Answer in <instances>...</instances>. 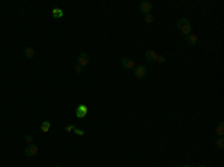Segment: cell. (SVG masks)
Wrapping results in <instances>:
<instances>
[{"instance_id":"cell-1","label":"cell","mask_w":224,"mask_h":167,"mask_svg":"<svg viewBox=\"0 0 224 167\" xmlns=\"http://www.w3.org/2000/svg\"><path fill=\"white\" fill-rule=\"evenodd\" d=\"M176 29H178L182 35H185V36L191 35V23H190L187 18H182V20H179L178 24H176Z\"/></svg>"},{"instance_id":"cell-2","label":"cell","mask_w":224,"mask_h":167,"mask_svg":"<svg viewBox=\"0 0 224 167\" xmlns=\"http://www.w3.org/2000/svg\"><path fill=\"white\" fill-rule=\"evenodd\" d=\"M133 75L137 78V79H143V78H146V75H148V69H146L145 66H142V64L134 66Z\"/></svg>"},{"instance_id":"cell-3","label":"cell","mask_w":224,"mask_h":167,"mask_svg":"<svg viewBox=\"0 0 224 167\" xmlns=\"http://www.w3.org/2000/svg\"><path fill=\"white\" fill-rule=\"evenodd\" d=\"M38 151H39V148H38L35 143H29V145L26 146V149H24V154H26L27 157H35V155L38 154Z\"/></svg>"},{"instance_id":"cell-4","label":"cell","mask_w":224,"mask_h":167,"mask_svg":"<svg viewBox=\"0 0 224 167\" xmlns=\"http://www.w3.org/2000/svg\"><path fill=\"white\" fill-rule=\"evenodd\" d=\"M78 63L76 64H79V66H82V67H85L87 64L90 63V55L87 52H79V55H78Z\"/></svg>"},{"instance_id":"cell-5","label":"cell","mask_w":224,"mask_h":167,"mask_svg":"<svg viewBox=\"0 0 224 167\" xmlns=\"http://www.w3.org/2000/svg\"><path fill=\"white\" fill-rule=\"evenodd\" d=\"M121 64H123V67L124 69H127V70H133L134 69V61L132 58H129V57H124V58H121Z\"/></svg>"},{"instance_id":"cell-6","label":"cell","mask_w":224,"mask_h":167,"mask_svg":"<svg viewBox=\"0 0 224 167\" xmlns=\"http://www.w3.org/2000/svg\"><path fill=\"white\" fill-rule=\"evenodd\" d=\"M139 9H140V12H143L145 15H146V14H151V11H152V3H151V2H142V3L139 5Z\"/></svg>"},{"instance_id":"cell-7","label":"cell","mask_w":224,"mask_h":167,"mask_svg":"<svg viewBox=\"0 0 224 167\" xmlns=\"http://www.w3.org/2000/svg\"><path fill=\"white\" fill-rule=\"evenodd\" d=\"M87 112H88V108L85 105H79L75 111V115H76V118H84L87 115Z\"/></svg>"},{"instance_id":"cell-8","label":"cell","mask_w":224,"mask_h":167,"mask_svg":"<svg viewBox=\"0 0 224 167\" xmlns=\"http://www.w3.org/2000/svg\"><path fill=\"white\" fill-rule=\"evenodd\" d=\"M157 52L155 51H146L145 52V60L146 61H157Z\"/></svg>"},{"instance_id":"cell-9","label":"cell","mask_w":224,"mask_h":167,"mask_svg":"<svg viewBox=\"0 0 224 167\" xmlns=\"http://www.w3.org/2000/svg\"><path fill=\"white\" fill-rule=\"evenodd\" d=\"M24 55H26L27 60H33V58H35V49H33L32 46L24 48Z\"/></svg>"},{"instance_id":"cell-10","label":"cell","mask_w":224,"mask_h":167,"mask_svg":"<svg viewBox=\"0 0 224 167\" xmlns=\"http://www.w3.org/2000/svg\"><path fill=\"white\" fill-rule=\"evenodd\" d=\"M49 128H51V123H48V121H44V123L41 124V131H42V133H48Z\"/></svg>"},{"instance_id":"cell-11","label":"cell","mask_w":224,"mask_h":167,"mask_svg":"<svg viewBox=\"0 0 224 167\" xmlns=\"http://www.w3.org/2000/svg\"><path fill=\"white\" fill-rule=\"evenodd\" d=\"M187 41H188V43H190L191 46H194V45H197V36L188 35V36H187Z\"/></svg>"},{"instance_id":"cell-12","label":"cell","mask_w":224,"mask_h":167,"mask_svg":"<svg viewBox=\"0 0 224 167\" xmlns=\"http://www.w3.org/2000/svg\"><path fill=\"white\" fill-rule=\"evenodd\" d=\"M52 17H54V18H61V17H63V11L58 9V8H54V9H52Z\"/></svg>"},{"instance_id":"cell-13","label":"cell","mask_w":224,"mask_h":167,"mask_svg":"<svg viewBox=\"0 0 224 167\" xmlns=\"http://www.w3.org/2000/svg\"><path fill=\"white\" fill-rule=\"evenodd\" d=\"M217 134L223 137V134H224V124H223V121H221V123H218V127H217Z\"/></svg>"},{"instance_id":"cell-14","label":"cell","mask_w":224,"mask_h":167,"mask_svg":"<svg viewBox=\"0 0 224 167\" xmlns=\"http://www.w3.org/2000/svg\"><path fill=\"white\" fill-rule=\"evenodd\" d=\"M215 143H217V148H218V149H223V148H224V139H223V137H220Z\"/></svg>"},{"instance_id":"cell-15","label":"cell","mask_w":224,"mask_h":167,"mask_svg":"<svg viewBox=\"0 0 224 167\" xmlns=\"http://www.w3.org/2000/svg\"><path fill=\"white\" fill-rule=\"evenodd\" d=\"M75 72H76L78 75H82V73H84V67L79 66V64H76V66H75Z\"/></svg>"},{"instance_id":"cell-16","label":"cell","mask_w":224,"mask_h":167,"mask_svg":"<svg viewBox=\"0 0 224 167\" xmlns=\"http://www.w3.org/2000/svg\"><path fill=\"white\" fill-rule=\"evenodd\" d=\"M75 128H76V127H75L73 124H72V125H66V127H64V131H66V133H72Z\"/></svg>"},{"instance_id":"cell-17","label":"cell","mask_w":224,"mask_h":167,"mask_svg":"<svg viewBox=\"0 0 224 167\" xmlns=\"http://www.w3.org/2000/svg\"><path fill=\"white\" fill-rule=\"evenodd\" d=\"M145 21H146V23H152V21H154V17H152L151 14H146V15H145Z\"/></svg>"},{"instance_id":"cell-18","label":"cell","mask_w":224,"mask_h":167,"mask_svg":"<svg viewBox=\"0 0 224 167\" xmlns=\"http://www.w3.org/2000/svg\"><path fill=\"white\" fill-rule=\"evenodd\" d=\"M24 140H26L27 143H32V142H33V136H30V134H26V136H24Z\"/></svg>"},{"instance_id":"cell-19","label":"cell","mask_w":224,"mask_h":167,"mask_svg":"<svg viewBox=\"0 0 224 167\" xmlns=\"http://www.w3.org/2000/svg\"><path fill=\"white\" fill-rule=\"evenodd\" d=\"M157 61L158 63H164L166 61V57L164 55H157Z\"/></svg>"},{"instance_id":"cell-20","label":"cell","mask_w":224,"mask_h":167,"mask_svg":"<svg viewBox=\"0 0 224 167\" xmlns=\"http://www.w3.org/2000/svg\"><path fill=\"white\" fill-rule=\"evenodd\" d=\"M73 131H75L78 136H84V130H81V128H75Z\"/></svg>"},{"instance_id":"cell-21","label":"cell","mask_w":224,"mask_h":167,"mask_svg":"<svg viewBox=\"0 0 224 167\" xmlns=\"http://www.w3.org/2000/svg\"><path fill=\"white\" fill-rule=\"evenodd\" d=\"M181 167H193V166H190V164H182Z\"/></svg>"},{"instance_id":"cell-22","label":"cell","mask_w":224,"mask_h":167,"mask_svg":"<svg viewBox=\"0 0 224 167\" xmlns=\"http://www.w3.org/2000/svg\"><path fill=\"white\" fill-rule=\"evenodd\" d=\"M197 167H206V166L205 164H200V166H197Z\"/></svg>"},{"instance_id":"cell-23","label":"cell","mask_w":224,"mask_h":167,"mask_svg":"<svg viewBox=\"0 0 224 167\" xmlns=\"http://www.w3.org/2000/svg\"><path fill=\"white\" fill-rule=\"evenodd\" d=\"M52 167H60V166H52Z\"/></svg>"}]
</instances>
